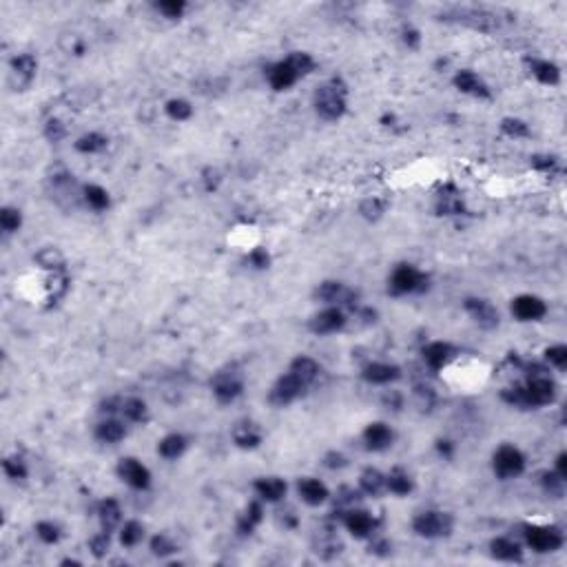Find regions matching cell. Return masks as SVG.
Instances as JSON below:
<instances>
[{"instance_id":"obj_1","label":"cell","mask_w":567,"mask_h":567,"mask_svg":"<svg viewBox=\"0 0 567 567\" xmlns=\"http://www.w3.org/2000/svg\"><path fill=\"white\" fill-rule=\"evenodd\" d=\"M503 401H508L510 406L514 408H526V410H534V408H543L552 403L556 399V386L554 381L548 377H532L526 386H517V388H508L501 392Z\"/></svg>"},{"instance_id":"obj_2","label":"cell","mask_w":567,"mask_h":567,"mask_svg":"<svg viewBox=\"0 0 567 567\" xmlns=\"http://www.w3.org/2000/svg\"><path fill=\"white\" fill-rule=\"evenodd\" d=\"M315 109L317 115L324 120H340L346 113V86L342 80L333 78L331 82L322 84L315 93Z\"/></svg>"},{"instance_id":"obj_3","label":"cell","mask_w":567,"mask_h":567,"mask_svg":"<svg viewBox=\"0 0 567 567\" xmlns=\"http://www.w3.org/2000/svg\"><path fill=\"white\" fill-rule=\"evenodd\" d=\"M430 279L425 272H421L419 268H414L410 264H401L392 270L390 275V284L388 288L392 295H408V292H423L428 290Z\"/></svg>"},{"instance_id":"obj_4","label":"cell","mask_w":567,"mask_h":567,"mask_svg":"<svg viewBox=\"0 0 567 567\" xmlns=\"http://www.w3.org/2000/svg\"><path fill=\"white\" fill-rule=\"evenodd\" d=\"M452 526H454V521L450 514H445V512H434V510L421 512V514H417L412 521V530L423 539L448 537V534L452 532Z\"/></svg>"},{"instance_id":"obj_5","label":"cell","mask_w":567,"mask_h":567,"mask_svg":"<svg viewBox=\"0 0 567 567\" xmlns=\"http://www.w3.org/2000/svg\"><path fill=\"white\" fill-rule=\"evenodd\" d=\"M492 467L494 474L503 481H510V478H517L526 470V456L514 445H501V448L494 452L492 459Z\"/></svg>"},{"instance_id":"obj_6","label":"cell","mask_w":567,"mask_h":567,"mask_svg":"<svg viewBox=\"0 0 567 567\" xmlns=\"http://www.w3.org/2000/svg\"><path fill=\"white\" fill-rule=\"evenodd\" d=\"M526 541L534 552H556L563 548V532L556 526H526Z\"/></svg>"},{"instance_id":"obj_7","label":"cell","mask_w":567,"mask_h":567,"mask_svg":"<svg viewBox=\"0 0 567 567\" xmlns=\"http://www.w3.org/2000/svg\"><path fill=\"white\" fill-rule=\"evenodd\" d=\"M306 388H308V386L304 384L301 379H297L292 373H286V375L279 377V379L275 381V386L270 388V392H268V401L272 403V406L284 408V406H288V403L295 401Z\"/></svg>"},{"instance_id":"obj_8","label":"cell","mask_w":567,"mask_h":567,"mask_svg":"<svg viewBox=\"0 0 567 567\" xmlns=\"http://www.w3.org/2000/svg\"><path fill=\"white\" fill-rule=\"evenodd\" d=\"M118 474L120 478L136 490H147L151 485V472L147 465H142L138 459H122L118 463Z\"/></svg>"},{"instance_id":"obj_9","label":"cell","mask_w":567,"mask_h":567,"mask_svg":"<svg viewBox=\"0 0 567 567\" xmlns=\"http://www.w3.org/2000/svg\"><path fill=\"white\" fill-rule=\"evenodd\" d=\"M512 313H514V317L519 322H539L545 317L548 306H545V301L537 295H519L512 301Z\"/></svg>"},{"instance_id":"obj_10","label":"cell","mask_w":567,"mask_h":567,"mask_svg":"<svg viewBox=\"0 0 567 567\" xmlns=\"http://www.w3.org/2000/svg\"><path fill=\"white\" fill-rule=\"evenodd\" d=\"M346 326V315L340 306H331L322 313H317L315 317L310 319V331L315 335H331V333H337L342 331Z\"/></svg>"},{"instance_id":"obj_11","label":"cell","mask_w":567,"mask_h":567,"mask_svg":"<svg viewBox=\"0 0 567 567\" xmlns=\"http://www.w3.org/2000/svg\"><path fill=\"white\" fill-rule=\"evenodd\" d=\"M213 386V395L220 403H231L235 401L239 395H242V379H237L233 373H217L215 379L211 381Z\"/></svg>"},{"instance_id":"obj_12","label":"cell","mask_w":567,"mask_h":567,"mask_svg":"<svg viewBox=\"0 0 567 567\" xmlns=\"http://www.w3.org/2000/svg\"><path fill=\"white\" fill-rule=\"evenodd\" d=\"M344 526L355 539H368L377 530V521L366 510H351L344 514Z\"/></svg>"},{"instance_id":"obj_13","label":"cell","mask_w":567,"mask_h":567,"mask_svg":"<svg viewBox=\"0 0 567 567\" xmlns=\"http://www.w3.org/2000/svg\"><path fill=\"white\" fill-rule=\"evenodd\" d=\"M392 441H395V432H392L390 425L386 423H370L368 428L364 430V443H366V448L368 450H373V452H384L388 450Z\"/></svg>"},{"instance_id":"obj_14","label":"cell","mask_w":567,"mask_h":567,"mask_svg":"<svg viewBox=\"0 0 567 567\" xmlns=\"http://www.w3.org/2000/svg\"><path fill=\"white\" fill-rule=\"evenodd\" d=\"M463 306H465L467 313L472 315V319L478 326H483V328H494V326H499V313H496V308L487 299L467 297Z\"/></svg>"},{"instance_id":"obj_15","label":"cell","mask_w":567,"mask_h":567,"mask_svg":"<svg viewBox=\"0 0 567 567\" xmlns=\"http://www.w3.org/2000/svg\"><path fill=\"white\" fill-rule=\"evenodd\" d=\"M317 297L326 304H344V306H355L357 304L355 292L340 281H324L317 288Z\"/></svg>"},{"instance_id":"obj_16","label":"cell","mask_w":567,"mask_h":567,"mask_svg":"<svg viewBox=\"0 0 567 567\" xmlns=\"http://www.w3.org/2000/svg\"><path fill=\"white\" fill-rule=\"evenodd\" d=\"M297 80H299V73L295 71V67H292L288 60H281L268 69V82L275 91H286Z\"/></svg>"},{"instance_id":"obj_17","label":"cell","mask_w":567,"mask_h":567,"mask_svg":"<svg viewBox=\"0 0 567 567\" xmlns=\"http://www.w3.org/2000/svg\"><path fill=\"white\" fill-rule=\"evenodd\" d=\"M454 355H456V348L448 342H432L423 348V362L432 370H441L443 366H448V362Z\"/></svg>"},{"instance_id":"obj_18","label":"cell","mask_w":567,"mask_h":567,"mask_svg":"<svg viewBox=\"0 0 567 567\" xmlns=\"http://www.w3.org/2000/svg\"><path fill=\"white\" fill-rule=\"evenodd\" d=\"M297 492H299V496H301V501L306 505H322V503H326V501H328V496H331V492H328V487H326L319 478H301V481L297 483Z\"/></svg>"},{"instance_id":"obj_19","label":"cell","mask_w":567,"mask_h":567,"mask_svg":"<svg viewBox=\"0 0 567 567\" xmlns=\"http://www.w3.org/2000/svg\"><path fill=\"white\" fill-rule=\"evenodd\" d=\"M454 86L459 89L461 93H467V95H472V97H487L492 95L490 93V86L478 78V75L474 71H459L454 75Z\"/></svg>"},{"instance_id":"obj_20","label":"cell","mask_w":567,"mask_h":567,"mask_svg":"<svg viewBox=\"0 0 567 567\" xmlns=\"http://www.w3.org/2000/svg\"><path fill=\"white\" fill-rule=\"evenodd\" d=\"M255 492L261 501H266V503H277L284 496H286V481H281L277 476H264V478H257L253 483Z\"/></svg>"},{"instance_id":"obj_21","label":"cell","mask_w":567,"mask_h":567,"mask_svg":"<svg viewBox=\"0 0 567 567\" xmlns=\"http://www.w3.org/2000/svg\"><path fill=\"white\" fill-rule=\"evenodd\" d=\"M362 377L368 381V384H377V386H384V384H390V381H397L401 377V370L392 364H381V362H375V364H368L364 370H362Z\"/></svg>"},{"instance_id":"obj_22","label":"cell","mask_w":567,"mask_h":567,"mask_svg":"<svg viewBox=\"0 0 567 567\" xmlns=\"http://www.w3.org/2000/svg\"><path fill=\"white\" fill-rule=\"evenodd\" d=\"M233 441L237 448L242 450H253L261 443V432L257 430L255 423L250 421H239L235 428H233Z\"/></svg>"},{"instance_id":"obj_23","label":"cell","mask_w":567,"mask_h":567,"mask_svg":"<svg viewBox=\"0 0 567 567\" xmlns=\"http://www.w3.org/2000/svg\"><path fill=\"white\" fill-rule=\"evenodd\" d=\"M490 550H492V556L499 561H505V563H521L523 561L521 545L512 539H505V537L494 539L492 543H490Z\"/></svg>"},{"instance_id":"obj_24","label":"cell","mask_w":567,"mask_h":567,"mask_svg":"<svg viewBox=\"0 0 567 567\" xmlns=\"http://www.w3.org/2000/svg\"><path fill=\"white\" fill-rule=\"evenodd\" d=\"M36 67L38 62L31 53H20L12 60V73L18 75V86H27L31 84V80L36 78Z\"/></svg>"},{"instance_id":"obj_25","label":"cell","mask_w":567,"mask_h":567,"mask_svg":"<svg viewBox=\"0 0 567 567\" xmlns=\"http://www.w3.org/2000/svg\"><path fill=\"white\" fill-rule=\"evenodd\" d=\"M532 75L543 84H559L561 80V69L550 60H539V58H528Z\"/></svg>"},{"instance_id":"obj_26","label":"cell","mask_w":567,"mask_h":567,"mask_svg":"<svg viewBox=\"0 0 567 567\" xmlns=\"http://www.w3.org/2000/svg\"><path fill=\"white\" fill-rule=\"evenodd\" d=\"M97 517H100V526H102V532H109L111 534L120 519H122V510H120V503L115 499H104L100 508H97Z\"/></svg>"},{"instance_id":"obj_27","label":"cell","mask_w":567,"mask_h":567,"mask_svg":"<svg viewBox=\"0 0 567 567\" xmlns=\"http://www.w3.org/2000/svg\"><path fill=\"white\" fill-rule=\"evenodd\" d=\"M127 434V428L122 421L118 419H106V421H100L95 428V439L102 441V443H118L122 441Z\"/></svg>"},{"instance_id":"obj_28","label":"cell","mask_w":567,"mask_h":567,"mask_svg":"<svg viewBox=\"0 0 567 567\" xmlns=\"http://www.w3.org/2000/svg\"><path fill=\"white\" fill-rule=\"evenodd\" d=\"M187 445H189L187 437L173 432V434H167V437L160 441L158 452H160V456H165V459L173 461V459H180V456L184 454V450H187Z\"/></svg>"},{"instance_id":"obj_29","label":"cell","mask_w":567,"mask_h":567,"mask_svg":"<svg viewBox=\"0 0 567 567\" xmlns=\"http://www.w3.org/2000/svg\"><path fill=\"white\" fill-rule=\"evenodd\" d=\"M288 373H292L297 379H301L306 386H310L313 381L317 379V375H319V366H317V362H315V359H310V357H297L295 362L290 364Z\"/></svg>"},{"instance_id":"obj_30","label":"cell","mask_w":567,"mask_h":567,"mask_svg":"<svg viewBox=\"0 0 567 567\" xmlns=\"http://www.w3.org/2000/svg\"><path fill=\"white\" fill-rule=\"evenodd\" d=\"M437 213L439 215H461L463 213L461 195L454 191V187H448L445 191H441L439 200H437Z\"/></svg>"},{"instance_id":"obj_31","label":"cell","mask_w":567,"mask_h":567,"mask_svg":"<svg viewBox=\"0 0 567 567\" xmlns=\"http://www.w3.org/2000/svg\"><path fill=\"white\" fill-rule=\"evenodd\" d=\"M261 519H264V508H261V503L259 501H253V503H248V508H246V512L242 517H239V521H237V532L239 534H250L253 532L259 523H261Z\"/></svg>"},{"instance_id":"obj_32","label":"cell","mask_w":567,"mask_h":567,"mask_svg":"<svg viewBox=\"0 0 567 567\" xmlns=\"http://www.w3.org/2000/svg\"><path fill=\"white\" fill-rule=\"evenodd\" d=\"M412 478L408 472H403L401 467H395L388 476H386V490H390L392 494H397V496H406L412 492Z\"/></svg>"},{"instance_id":"obj_33","label":"cell","mask_w":567,"mask_h":567,"mask_svg":"<svg viewBox=\"0 0 567 567\" xmlns=\"http://www.w3.org/2000/svg\"><path fill=\"white\" fill-rule=\"evenodd\" d=\"M120 412H122L124 419L131 421V423H145L149 419L147 403L142 401V399H136V397L124 399L122 403H120Z\"/></svg>"},{"instance_id":"obj_34","label":"cell","mask_w":567,"mask_h":567,"mask_svg":"<svg viewBox=\"0 0 567 567\" xmlns=\"http://www.w3.org/2000/svg\"><path fill=\"white\" fill-rule=\"evenodd\" d=\"M359 487H362V492H366L370 496H377L381 490H386V476L379 470L368 467V470H364L362 478H359Z\"/></svg>"},{"instance_id":"obj_35","label":"cell","mask_w":567,"mask_h":567,"mask_svg":"<svg viewBox=\"0 0 567 567\" xmlns=\"http://www.w3.org/2000/svg\"><path fill=\"white\" fill-rule=\"evenodd\" d=\"M109 145V140L102 133H84L75 140V151L80 154H100Z\"/></svg>"},{"instance_id":"obj_36","label":"cell","mask_w":567,"mask_h":567,"mask_svg":"<svg viewBox=\"0 0 567 567\" xmlns=\"http://www.w3.org/2000/svg\"><path fill=\"white\" fill-rule=\"evenodd\" d=\"M84 200L95 211H104V209H109V204H111V200H109V193L102 187H97V184H89V187H84Z\"/></svg>"},{"instance_id":"obj_37","label":"cell","mask_w":567,"mask_h":567,"mask_svg":"<svg viewBox=\"0 0 567 567\" xmlns=\"http://www.w3.org/2000/svg\"><path fill=\"white\" fill-rule=\"evenodd\" d=\"M167 115L171 120H176V122H184V120H189L193 115V106L187 102V100H182V97H173V100L167 102Z\"/></svg>"},{"instance_id":"obj_38","label":"cell","mask_w":567,"mask_h":567,"mask_svg":"<svg viewBox=\"0 0 567 567\" xmlns=\"http://www.w3.org/2000/svg\"><path fill=\"white\" fill-rule=\"evenodd\" d=\"M142 537H145V528H142L138 521H129L124 523V528L120 530V543H122L124 548H133V545L142 541Z\"/></svg>"},{"instance_id":"obj_39","label":"cell","mask_w":567,"mask_h":567,"mask_svg":"<svg viewBox=\"0 0 567 567\" xmlns=\"http://www.w3.org/2000/svg\"><path fill=\"white\" fill-rule=\"evenodd\" d=\"M20 224H23V215H20L18 209H12V206H5L3 211H0V226H3V231L7 235L16 233Z\"/></svg>"},{"instance_id":"obj_40","label":"cell","mask_w":567,"mask_h":567,"mask_svg":"<svg viewBox=\"0 0 567 567\" xmlns=\"http://www.w3.org/2000/svg\"><path fill=\"white\" fill-rule=\"evenodd\" d=\"M3 470L9 478H14V481H25L27 474H29L27 465H25L23 459H20V456H9V459H5Z\"/></svg>"},{"instance_id":"obj_41","label":"cell","mask_w":567,"mask_h":567,"mask_svg":"<svg viewBox=\"0 0 567 567\" xmlns=\"http://www.w3.org/2000/svg\"><path fill=\"white\" fill-rule=\"evenodd\" d=\"M292 67H295V71L299 73V78H304V75H308L313 69H315V60L308 56V53H301V51H295V53H290V56L286 58Z\"/></svg>"},{"instance_id":"obj_42","label":"cell","mask_w":567,"mask_h":567,"mask_svg":"<svg viewBox=\"0 0 567 567\" xmlns=\"http://www.w3.org/2000/svg\"><path fill=\"white\" fill-rule=\"evenodd\" d=\"M501 131H503V133L510 136V138H528L530 136L528 124L523 122V120H517V118H505L503 122H501Z\"/></svg>"},{"instance_id":"obj_43","label":"cell","mask_w":567,"mask_h":567,"mask_svg":"<svg viewBox=\"0 0 567 567\" xmlns=\"http://www.w3.org/2000/svg\"><path fill=\"white\" fill-rule=\"evenodd\" d=\"M36 534H38V539L47 545H53L60 541V528L56 526V523H49V521H40L36 526Z\"/></svg>"},{"instance_id":"obj_44","label":"cell","mask_w":567,"mask_h":567,"mask_svg":"<svg viewBox=\"0 0 567 567\" xmlns=\"http://www.w3.org/2000/svg\"><path fill=\"white\" fill-rule=\"evenodd\" d=\"M541 483L545 487V492H548L550 496H563V483H565V478H561L556 472H545L541 476Z\"/></svg>"},{"instance_id":"obj_45","label":"cell","mask_w":567,"mask_h":567,"mask_svg":"<svg viewBox=\"0 0 567 567\" xmlns=\"http://www.w3.org/2000/svg\"><path fill=\"white\" fill-rule=\"evenodd\" d=\"M386 211V202L384 200H366L362 202V206H359V213H362L366 220H377V217H381V213Z\"/></svg>"},{"instance_id":"obj_46","label":"cell","mask_w":567,"mask_h":567,"mask_svg":"<svg viewBox=\"0 0 567 567\" xmlns=\"http://www.w3.org/2000/svg\"><path fill=\"white\" fill-rule=\"evenodd\" d=\"M156 9L167 18H180L184 9H187V3H182V0H162V3H156Z\"/></svg>"},{"instance_id":"obj_47","label":"cell","mask_w":567,"mask_h":567,"mask_svg":"<svg viewBox=\"0 0 567 567\" xmlns=\"http://www.w3.org/2000/svg\"><path fill=\"white\" fill-rule=\"evenodd\" d=\"M176 550H178L176 543H173L171 539H167L165 534H160V537L151 539V552H154L156 556H169V554H173Z\"/></svg>"},{"instance_id":"obj_48","label":"cell","mask_w":567,"mask_h":567,"mask_svg":"<svg viewBox=\"0 0 567 567\" xmlns=\"http://www.w3.org/2000/svg\"><path fill=\"white\" fill-rule=\"evenodd\" d=\"M545 359H548V362L552 366H556L559 370H565L567 368V348L565 346H552V348H548V351H545Z\"/></svg>"},{"instance_id":"obj_49","label":"cell","mask_w":567,"mask_h":567,"mask_svg":"<svg viewBox=\"0 0 567 567\" xmlns=\"http://www.w3.org/2000/svg\"><path fill=\"white\" fill-rule=\"evenodd\" d=\"M109 545H111V539H109V532H102V534H97V537H93L89 541V550L93 552L95 559H102V556L109 552Z\"/></svg>"},{"instance_id":"obj_50","label":"cell","mask_w":567,"mask_h":567,"mask_svg":"<svg viewBox=\"0 0 567 567\" xmlns=\"http://www.w3.org/2000/svg\"><path fill=\"white\" fill-rule=\"evenodd\" d=\"M38 261L45 268H56L60 270L62 268V257L58 250H53V248H47V250H42V253L38 255Z\"/></svg>"},{"instance_id":"obj_51","label":"cell","mask_w":567,"mask_h":567,"mask_svg":"<svg viewBox=\"0 0 567 567\" xmlns=\"http://www.w3.org/2000/svg\"><path fill=\"white\" fill-rule=\"evenodd\" d=\"M248 264L253 268H268L270 266V255L266 248H255L248 253Z\"/></svg>"},{"instance_id":"obj_52","label":"cell","mask_w":567,"mask_h":567,"mask_svg":"<svg viewBox=\"0 0 567 567\" xmlns=\"http://www.w3.org/2000/svg\"><path fill=\"white\" fill-rule=\"evenodd\" d=\"M532 167L537 171H545V173H552L556 167H559V160L554 156H534L532 158Z\"/></svg>"},{"instance_id":"obj_53","label":"cell","mask_w":567,"mask_h":567,"mask_svg":"<svg viewBox=\"0 0 567 567\" xmlns=\"http://www.w3.org/2000/svg\"><path fill=\"white\" fill-rule=\"evenodd\" d=\"M64 133H67V129H64V124L60 122V120H49L47 127H45V136L51 142H60L64 138Z\"/></svg>"},{"instance_id":"obj_54","label":"cell","mask_w":567,"mask_h":567,"mask_svg":"<svg viewBox=\"0 0 567 567\" xmlns=\"http://www.w3.org/2000/svg\"><path fill=\"white\" fill-rule=\"evenodd\" d=\"M403 42L408 45V49H417L419 42H421V36L417 29H406L403 31Z\"/></svg>"},{"instance_id":"obj_55","label":"cell","mask_w":567,"mask_h":567,"mask_svg":"<svg viewBox=\"0 0 567 567\" xmlns=\"http://www.w3.org/2000/svg\"><path fill=\"white\" fill-rule=\"evenodd\" d=\"M556 474H559L561 478H567V454L565 452H561L559 459H556Z\"/></svg>"},{"instance_id":"obj_56","label":"cell","mask_w":567,"mask_h":567,"mask_svg":"<svg viewBox=\"0 0 567 567\" xmlns=\"http://www.w3.org/2000/svg\"><path fill=\"white\" fill-rule=\"evenodd\" d=\"M437 450H439V454H443L445 459H450L452 456V452H454V443L452 441H437Z\"/></svg>"},{"instance_id":"obj_57","label":"cell","mask_w":567,"mask_h":567,"mask_svg":"<svg viewBox=\"0 0 567 567\" xmlns=\"http://www.w3.org/2000/svg\"><path fill=\"white\" fill-rule=\"evenodd\" d=\"M326 465H328V467H344L346 459H344L342 454H335L333 452V454H328V461H326Z\"/></svg>"},{"instance_id":"obj_58","label":"cell","mask_w":567,"mask_h":567,"mask_svg":"<svg viewBox=\"0 0 567 567\" xmlns=\"http://www.w3.org/2000/svg\"><path fill=\"white\" fill-rule=\"evenodd\" d=\"M390 550V545L386 541H375L373 545H370V552H377V554H388Z\"/></svg>"}]
</instances>
